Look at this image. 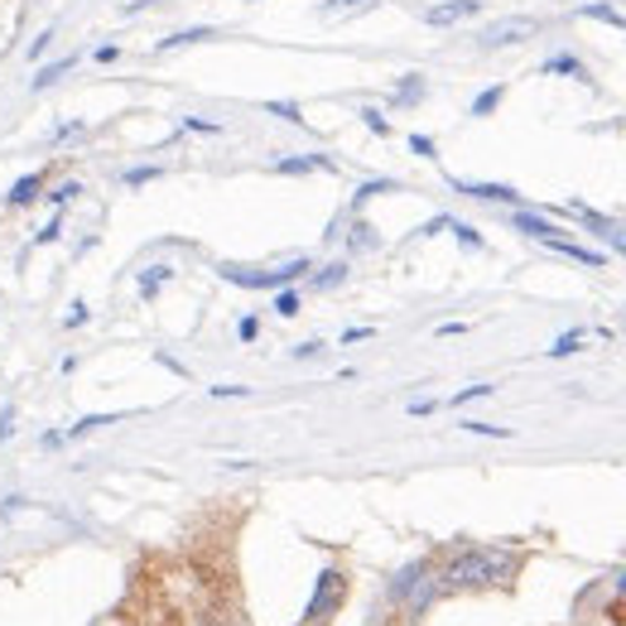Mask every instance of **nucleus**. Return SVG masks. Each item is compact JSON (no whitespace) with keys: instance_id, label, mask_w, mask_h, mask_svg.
Returning <instances> with one entry per match:
<instances>
[{"instance_id":"1","label":"nucleus","mask_w":626,"mask_h":626,"mask_svg":"<svg viewBox=\"0 0 626 626\" xmlns=\"http://www.w3.org/2000/svg\"><path fill=\"white\" fill-rule=\"evenodd\" d=\"M521 574V554L501 550V544H468V550H453L438 569L444 593H477V588H497Z\"/></svg>"},{"instance_id":"2","label":"nucleus","mask_w":626,"mask_h":626,"mask_svg":"<svg viewBox=\"0 0 626 626\" xmlns=\"http://www.w3.org/2000/svg\"><path fill=\"white\" fill-rule=\"evenodd\" d=\"M348 593H352L348 569L328 564L323 574L314 579V593H309V603H304V622L299 626H328L342 612V603H348Z\"/></svg>"},{"instance_id":"3","label":"nucleus","mask_w":626,"mask_h":626,"mask_svg":"<svg viewBox=\"0 0 626 626\" xmlns=\"http://www.w3.org/2000/svg\"><path fill=\"white\" fill-rule=\"evenodd\" d=\"M314 270V256H295L285 265H275V270H246V265H222V279L226 285H242V289H289L295 279H304Z\"/></svg>"},{"instance_id":"4","label":"nucleus","mask_w":626,"mask_h":626,"mask_svg":"<svg viewBox=\"0 0 626 626\" xmlns=\"http://www.w3.org/2000/svg\"><path fill=\"white\" fill-rule=\"evenodd\" d=\"M540 34V20L530 15H506V20H491L477 30V49L482 53H497V49H511V44H526V39Z\"/></svg>"},{"instance_id":"5","label":"nucleus","mask_w":626,"mask_h":626,"mask_svg":"<svg viewBox=\"0 0 626 626\" xmlns=\"http://www.w3.org/2000/svg\"><path fill=\"white\" fill-rule=\"evenodd\" d=\"M477 15H482V0H438V6L424 10V24L429 30H448V24H463Z\"/></svg>"},{"instance_id":"6","label":"nucleus","mask_w":626,"mask_h":626,"mask_svg":"<svg viewBox=\"0 0 626 626\" xmlns=\"http://www.w3.org/2000/svg\"><path fill=\"white\" fill-rule=\"evenodd\" d=\"M49 179H53V169H49V165H44V169H30V174L15 179V183L6 189V208H34L39 198H44Z\"/></svg>"},{"instance_id":"7","label":"nucleus","mask_w":626,"mask_h":626,"mask_svg":"<svg viewBox=\"0 0 626 626\" xmlns=\"http://www.w3.org/2000/svg\"><path fill=\"white\" fill-rule=\"evenodd\" d=\"M275 174H285V179H304V174H338V159H328V155H285V159H275Z\"/></svg>"},{"instance_id":"8","label":"nucleus","mask_w":626,"mask_h":626,"mask_svg":"<svg viewBox=\"0 0 626 626\" xmlns=\"http://www.w3.org/2000/svg\"><path fill=\"white\" fill-rule=\"evenodd\" d=\"M540 73L544 77H574V83H588L593 87V73H588V63H583V59H574V53H554V59H544L540 63Z\"/></svg>"},{"instance_id":"9","label":"nucleus","mask_w":626,"mask_h":626,"mask_svg":"<svg viewBox=\"0 0 626 626\" xmlns=\"http://www.w3.org/2000/svg\"><path fill=\"white\" fill-rule=\"evenodd\" d=\"M511 226H516L521 236H530V242H554V236H559V226H554L550 217H540V212H526V208H516Z\"/></svg>"},{"instance_id":"10","label":"nucleus","mask_w":626,"mask_h":626,"mask_svg":"<svg viewBox=\"0 0 626 626\" xmlns=\"http://www.w3.org/2000/svg\"><path fill=\"white\" fill-rule=\"evenodd\" d=\"M453 189L468 193V198H482V203H521V193H516L511 183H463V179H453Z\"/></svg>"},{"instance_id":"11","label":"nucleus","mask_w":626,"mask_h":626,"mask_svg":"<svg viewBox=\"0 0 626 626\" xmlns=\"http://www.w3.org/2000/svg\"><path fill=\"white\" fill-rule=\"evenodd\" d=\"M424 97H429V83H424V73H405L401 83H395V92H391V106H420Z\"/></svg>"},{"instance_id":"12","label":"nucleus","mask_w":626,"mask_h":626,"mask_svg":"<svg viewBox=\"0 0 626 626\" xmlns=\"http://www.w3.org/2000/svg\"><path fill=\"white\" fill-rule=\"evenodd\" d=\"M203 39H217V30H212V24H193V30H174V34H165V39H159L155 53H174V49L203 44Z\"/></svg>"},{"instance_id":"13","label":"nucleus","mask_w":626,"mask_h":626,"mask_svg":"<svg viewBox=\"0 0 626 626\" xmlns=\"http://www.w3.org/2000/svg\"><path fill=\"white\" fill-rule=\"evenodd\" d=\"M550 251H559V256H569V261H579V265H588V270H603V251H588V246H579V242H569V236H554V242H544Z\"/></svg>"},{"instance_id":"14","label":"nucleus","mask_w":626,"mask_h":626,"mask_svg":"<svg viewBox=\"0 0 626 626\" xmlns=\"http://www.w3.org/2000/svg\"><path fill=\"white\" fill-rule=\"evenodd\" d=\"M174 279V265H145V270H136V289L140 299H159V289Z\"/></svg>"},{"instance_id":"15","label":"nucleus","mask_w":626,"mask_h":626,"mask_svg":"<svg viewBox=\"0 0 626 626\" xmlns=\"http://www.w3.org/2000/svg\"><path fill=\"white\" fill-rule=\"evenodd\" d=\"M579 20H597V24H612V30L626 34V15L617 6H607V0H588V6H579Z\"/></svg>"},{"instance_id":"16","label":"nucleus","mask_w":626,"mask_h":626,"mask_svg":"<svg viewBox=\"0 0 626 626\" xmlns=\"http://www.w3.org/2000/svg\"><path fill=\"white\" fill-rule=\"evenodd\" d=\"M77 68V53H68V59H59V63H44L34 77H30V92H44V87H53L59 77H68Z\"/></svg>"},{"instance_id":"17","label":"nucleus","mask_w":626,"mask_h":626,"mask_svg":"<svg viewBox=\"0 0 626 626\" xmlns=\"http://www.w3.org/2000/svg\"><path fill=\"white\" fill-rule=\"evenodd\" d=\"M338 285H348V261H332L323 270H314V289L318 295H332Z\"/></svg>"},{"instance_id":"18","label":"nucleus","mask_w":626,"mask_h":626,"mask_svg":"<svg viewBox=\"0 0 626 626\" xmlns=\"http://www.w3.org/2000/svg\"><path fill=\"white\" fill-rule=\"evenodd\" d=\"M395 189H401V183H395V179H367V183H362V189H357V193H352V208H357V212H362V208L371 203V198H381V193H395Z\"/></svg>"},{"instance_id":"19","label":"nucleus","mask_w":626,"mask_h":626,"mask_svg":"<svg viewBox=\"0 0 626 626\" xmlns=\"http://www.w3.org/2000/svg\"><path fill=\"white\" fill-rule=\"evenodd\" d=\"M501 102H506V83L487 87V92H477V97H473V106H468V116H491V112H497Z\"/></svg>"},{"instance_id":"20","label":"nucleus","mask_w":626,"mask_h":626,"mask_svg":"<svg viewBox=\"0 0 626 626\" xmlns=\"http://www.w3.org/2000/svg\"><path fill=\"white\" fill-rule=\"evenodd\" d=\"M376 6V0H323V6H318V15L323 20H338V15H357V10H371Z\"/></svg>"},{"instance_id":"21","label":"nucleus","mask_w":626,"mask_h":626,"mask_svg":"<svg viewBox=\"0 0 626 626\" xmlns=\"http://www.w3.org/2000/svg\"><path fill=\"white\" fill-rule=\"evenodd\" d=\"M77 193H83V183H77V179H63V183H53V189H49V203L59 208V212H68V208L77 203Z\"/></svg>"},{"instance_id":"22","label":"nucleus","mask_w":626,"mask_h":626,"mask_svg":"<svg viewBox=\"0 0 626 626\" xmlns=\"http://www.w3.org/2000/svg\"><path fill=\"white\" fill-rule=\"evenodd\" d=\"M155 179H165V165H136L121 174L126 189H145V183H155Z\"/></svg>"},{"instance_id":"23","label":"nucleus","mask_w":626,"mask_h":626,"mask_svg":"<svg viewBox=\"0 0 626 626\" xmlns=\"http://www.w3.org/2000/svg\"><path fill=\"white\" fill-rule=\"evenodd\" d=\"M63 226H68V217H63V212H53V217L34 232V246H53V242H63Z\"/></svg>"},{"instance_id":"24","label":"nucleus","mask_w":626,"mask_h":626,"mask_svg":"<svg viewBox=\"0 0 626 626\" xmlns=\"http://www.w3.org/2000/svg\"><path fill=\"white\" fill-rule=\"evenodd\" d=\"M53 39H59V24H49V30H39V34L30 39V49H24V59L39 63V59H44V53L53 49Z\"/></svg>"},{"instance_id":"25","label":"nucleus","mask_w":626,"mask_h":626,"mask_svg":"<svg viewBox=\"0 0 626 626\" xmlns=\"http://www.w3.org/2000/svg\"><path fill=\"white\" fill-rule=\"evenodd\" d=\"M362 126L371 130V136L391 140V121H385V112H381V106H362Z\"/></svg>"},{"instance_id":"26","label":"nucleus","mask_w":626,"mask_h":626,"mask_svg":"<svg viewBox=\"0 0 626 626\" xmlns=\"http://www.w3.org/2000/svg\"><path fill=\"white\" fill-rule=\"evenodd\" d=\"M126 415H87V420H77L73 429H68V438H83V434H92V429H106V424H121Z\"/></svg>"},{"instance_id":"27","label":"nucleus","mask_w":626,"mask_h":626,"mask_svg":"<svg viewBox=\"0 0 626 626\" xmlns=\"http://www.w3.org/2000/svg\"><path fill=\"white\" fill-rule=\"evenodd\" d=\"M348 242H352V251H376V226H371V222H352Z\"/></svg>"},{"instance_id":"28","label":"nucleus","mask_w":626,"mask_h":626,"mask_svg":"<svg viewBox=\"0 0 626 626\" xmlns=\"http://www.w3.org/2000/svg\"><path fill=\"white\" fill-rule=\"evenodd\" d=\"M579 348H583V328H574V332H559L554 348H550V357H574Z\"/></svg>"},{"instance_id":"29","label":"nucleus","mask_w":626,"mask_h":626,"mask_svg":"<svg viewBox=\"0 0 626 626\" xmlns=\"http://www.w3.org/2000/svg\"><path fill=\"white\" fill-rule=\"evenodd\" d=\"M448 232L458 236V242L468 246V251H482V246H487V242H482V232H477V226H468V222H448Z\"/></svg>"},{"instance_id":"30","label":"nucleus","mask_w":626,"mask_h":626,"mask_svg":"<svg viewBox=\"0 0 626 626\" xmlns=\"http://www.w3.org/2000/svg\"><path fill=\"white\" fill-rule=\"evenodd\" d=\"M265 112L279 116V121H289V126H304V112L295 102H265Z\"/></svg>"},{"instance_id":"31","label":"nucleus","mask_w":626,"mask_h":626,"mask_svg":"<svg viewBox=\"0 0 626 626\" xmlns=\"http://www.w3.org/2000/svg\"><path fill=\"white\" fill-rule=\"evenodd\" d=\"M491 391H497V385H487V381H482V385H468V391H458V395H453V401H448V405H453V410H458V405H473V401H487V395H491Z\"/></svg>"},{"instance_id":"32","label":"nucleus","mask_w":626,"mask_h":626,"mask_svg":"<svg viewBox=\"0 0 626 626\" xmlns=\"http://www.w3.org/2000/svg\"><path fill=\"white\" fill-rule=\"evenodd\" d=\"M463 429H468V434H487V438H511L506 424H487V420H463Z\"/></svg>"},{"instance_id":"33","label":"nucleus","mask_w":626,"mask_h":626,"mask_svg":"<svg viewBox=\"0 0 626 626\" xmlns=\"http://www.w3.org/2000/svg\"><path fill=\"white\" fill-rule=\"evenodd\" d=\"M275 314L279 318H295L299 314V295H295V289H279V295H275Z\"/></svg>"},{"instance_id":"34","label":"nucleus","mask_w":626,"mask_h":626,"mask_svg":"<svg viewBox=\"0 0 626 626\" xmlns=\"http://www.w3.org/2000/svg\"><path fill=\"white\" fill-rule=\"evenodd\" d=\"M183 130H193V136H222V126L203 121V116H183Z\"/></svg>"},{"instance_id":"35","label":"nucleus","mask_w":626,"mask_h":626,"mask_svg":"<svg viewBox=\"0 0 626 626\" xmlns=\"http://www.w3.org/2000/svg\"><path fill=\"white\" fill-rule=\"evenodd\" d=\"M77 136H83V121H63V126H53V130H49V140H53V145L77 140Z\"/></svg>"},{"instance_id":"36","label":"nucleus","mask_w":626,"mask_h":626,"mask_svg":"<svg viewBox=\"0 0 626 626\" xmlns=\"http://www.w3.org/2000/svg\"><path fill=\"white\" fill-rule=\"evenodd\" d=\"M15 438V405H0V444Z\"/></svg>"},{"instance_id":"37","label":"nucleus","mask_w":626,"mask_h":626,"mask_svg":"<svg viewBox=\"0 0 626 626\" xmlns=\"http://www.w3.org/2000/svg\"><path fill=\"white\" fill-rule=\"evenodd\" d=\"M410 150H415L420 159H438V145H434V136H410Z\"/></svg>"},{"instance_id":"38","label":"nucleus","mask_w":626,"mask_h":626,"mask_svg":"<svg viewBox=\"0 0 626 626\" xmlns=\"http://www.w3.org/2000/svg\"><path fill=\"white\" fill-rule=\"evenodd\" d=\"M87 318H92V314H87V304H83V299H73V304H68V318H63V328H83Z\"/></svg>"},{"instance_id":"39","label":"nucleus","mask_w":626,"mask_h":626,"mask_svg":"<svg viewBox=\"0 0 626 626\" xmlns=\"http://www.w3.org/2000/svg\"><path fill=\"white\" fill-rule=\"evenodd\" d=\"M236 338H242V342H256V338H261V318H242V323H236Z\"/></svg>"},{"instance_id":"40","label":"nucleus","mask_w":626,"mask_h":626,"mask_svg":"<svg viewBox=\"0 0 626 626\" xmlns=\"http://www.w3.org/2000/svg\"><path fill=\"white\" fill-rule=\"evenodd\" d=\"M236 395H251L246 385H212V401H236Z\"/></svg>"},{"instance_id":"41","label":"nucleus","mask_w":626,"mask_h":626,"mask_svg":"<svg viewBox=\"0 0 626 626\" xmlns=\"http://www.w3.org/2000/svg\"><path fill=\"white\" fill-rule=\"evenodd\" d=\"M318 352H323V342H299V348H295V362H309V357H318Z\"/></svg>"},{"instance_id":"42","label":"nucleus","mask_w":626,"mask_h":626,"mask_svg":"<svg viewBox=\"0 0 626 626\" xmlns=\"http://www.w3.org/2000/svg\"><path fill=\"white\" fill-rule=\"evenodd\" d=\"M63 444H68V434H59V429H49L44 438H39V448H49V453H53V448H63Z\"/></svg>"},{"instance_id":"43","label":"nucleus","mask_w":626,"mask_h":626,"mask_svg":"<svg viewBox=\"0 0 626 626\" xmlns=\"http://www.w3.org/2000/svg\"><path fill=\"white\" fill-rule=\"evenodd\" d=\"M434 410H438V401H410V415H415V420L434 415Z\"/></svg>"},{"instance_id":"44","label":"nucleus","mask_w":626,"mask_h":626,"mask_svg":"<svg viewBox=\"0 0 626 626\" xmlns=\"http://www.w3.org/2000/svg\"><path fill=\"white\" fill-rule=\"evenodd\" d=\"M92 59H97V63H116V59H121V49H116V44H102L97 53H92Z\"/></svg>"},{"instance_id":"45","label":"nucleus","mask_w":626,"mask_h":626,"mask_svg":"<svg viewBox=\"0 0 626 626\" xmlns=\"http://www.w3.org/2000/svg\"><path fill=\"white\" fill-rule=\"evenodd\" d=\"M371 338V328H348V332H342V342H367Z\"/></svg>"},{"instance_id":"46","label":"nucleus","mask_w":626,"mask_h":626,"mask_svg":"<svg viewBox=\"0 0 626 626\" xmlns=\"http://www.w3.org/2000/svg\"><path fill=\"white\" fill-rule=\"evenodd\" d=\"M617 593H626V574H622V579H617Z\"/></svg>"}]
</instances>
